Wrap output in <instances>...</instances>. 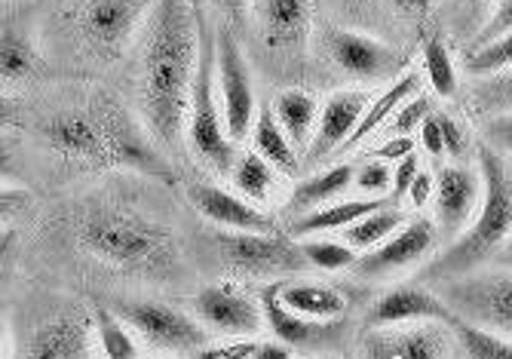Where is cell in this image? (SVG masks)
I'll list each match as a JSON object with an SVG mask.
<instances>
[{"mask_svg": "<svg viewBox=\"0 0 512 359\" xmlns=\"http://www.w3.org/2000/svg\"><path fill=\"white\" fill-rule=\"evenodd\" d=\"M325 50L341 74L359 83L399 80V71L405 68V56L390 43L353 28H325Z\"/></svg>", "mask_w": 512, "mask_h": 359, "instance_id": "obj_11", "label": "cell"}, {"mask_svg": "<svg viewBox=\"0 0 512 359\" xmlns=\"http://www.w3.org/2000/svg\"><path fill=\"white\" fill-rule=\"evenodd\" d=\"M188 145L200 163H206L218 175H230L237 163L234 139L227 136L221 99H218V74H215V31L209 28V19L200 7V59H197V77L191 89L188 105Z\"/></svg>", "mask_w": 512, "mask_h": 359, "instance_id": "obj_6", "label": "cell"}, {"mask_svg": "<svg viewBox=\"0 0 512 359\" xmlns=\"http://www.w3.org/2000/svg\"><path fill=\"white\" fill-rule=\"evenodd\" d=\"M261 307L267 329L279 344H286L289 350H307V353H329L332 347L341 344L344 338V323L341 320H307L301 313H292L283 301L276 298L273 283L261 289Z\"/></svg>", "mask_w": 512, "mask_h": 359, "instance_id": "obj_16", "label": "cell"}, {"mask_svg": "<svg viewBox=\"0 0 512 359\" xmlns=\"http://www.w3.org/2000/svg\"><path fill=\"white\" fill-rule=\"evenodd\" d=\"M436 0H384V7L408 25H421L433 13Z\"/></svg>", "mask_w": 512, "mask_h": 359, "instance_id": "obj_44", "label": "cell"}, {"mask_svg": "<svg viewBox=\"0 0 512 359\" xmlns=\"http://www.w3.org/2000/svg\"><path fill=\"white\" fill-rule=\"evenodd\" d=\"M276 298L283 301L292 313H301L307 320H344L350 310V298L341 286L319 283V280H304V277H289L273 283Z\"/></svg>", "mask_w": 512, "mask_h": 359, "instance_id": "obj_22", "label": "cell"}, {"mask_svg": "<svg viewBox=\"0 0 512 359\" xmlns=\"http://www.w3.org/2000/svg\"><path fill=\"white\" fill-rule=\"evenodd\" d=\"M157 0H68L65 25L77 47L102 65L123 59Z\"/></svg>", "mask_w": 512, "mask_h": 359, "instance_id": "obj_5", "label": "cell"}, {"mask_svg": "<svg viewBox=\"0 0 512 359\" xmlns=\"http://www.w3.org/2000/svg\"><path fill=\"white\" fill-rule=\"evenodd\" d=\"M209 4H215V7L224 13V19H227L230 28L246 25V19H249V13H252L249 0H209Z\"/></svg>", "mask_w": 512, "mask_h": 359, "instance_id": "obj_48", "label": "cell"}, {"mask_svg": "<svg viewBox=\"0 0 512 359\" xmlns=\"http://www.w3.org/2000/svg\"><path fill=\"white\" fill-rule=\"evenodd\" d=\"M80 252L111 271L148 283H172L181 274V249L163 221L111 200H92L71 218Z\"/></svg>", "mask_w": 512, "mask_h": 359, "instance_id": "obj_3", "label": "cell"}, {"mask_svg": "<svg viewBox=\"0 0 512 359\" xmlns=\"http://www.w3.org/2000/svg\"><path fill=\"white\" fill-rule=\"evenodd\" d=\"M436 240H439V224L430 221V218H411L405 221L402 228L387 237L381 246L368 249L365 255H359L353 271L362 277V280H381L387 274H396V271H405V267L424 261L427 255H433L436 249Z\"/></svg>", "mask_w": 512, "mask_h": 359, "instance_id": "obj_14", "label": "cell"}, {"mask_svg": "<svg viewBox=\"0 0 512 359\" xmlns=\"http://www.w3.org/2000/svg\"><path fill=\"white\" fill-rule=\"evenodd\" d=\"M34 142L68 169H129L172 185L175 175L145 129L105 89L62 102L31 126Z\"/></svg>", "mask_w": 512, "mask_h": 359, "instance_id": "obj_1", "label": "cell"}, {"mask_svg": "<svg viewBox=\"0 0 512 359\" xmlns=\"http://www.w3.org/2000/svg\"><path fill=\"white\" fill-rule=\"evenodd\" d=\"M421 148L427 151L430 160H442L445 157V142H442V129L436 120V111L427 117V123L421 126Z\"/></svg>", "mask_w": 512, "mask_h": 359, "instance_id": "obj_45", "label": "cell"}, {"mask_svg": "<svg viewBox=\"0 0 512 359\" xmlns=\"http://www.w3.org/2000/svg\"><path fill=\"white\" fill-rule=\"evenodd\" d=\"M417 93H421V74L408 71V74H402L399 80H393L378 99H371V102H368V108H365L359 126L353 129V136L347 139V145L341 148V154H350L353 148H359L362 142H368L378 129H384V123L393 117V111L402 108V105H405L411 96H417Z\"/></svg>", "mask_w": 512, "mask_h": 359, "instance_id": "obj_26", "label": "cell"}, {"mask_svg": "<svg viewBox=\"0 0 512 359\" xmlns=\"http://www.w3.org/2000/svg\"><path fill=\"white\" fill-rule=\"evenodd\" d=\"M368 96L362 89H341V93H332L319 108V123L313 132V142L307 148V163L319 166L329 157L341 154V148L347 145V139L353 136V129L359 126L365 108H368Z\"/></svg>", "mask_w": 512, "mask_h": 359, "instance_id": "obj_18", "label": "cell"}, {"mask_svg": "<svg viewBox=\"0 0 512 359\" xmlns=\"http://www.w3.org/2000/svg\"><path fill=\"white\" fill-rule=\"evenodd\" d=\"M353 178H356V169L350 163H338V166H329L310 178H301L286 203V212L301 218L307 212H316L322 206L335 203L344 191L353 188Z\"/></svg>", "mask_w": 512, "mask_h": 359, "instance_id": "obj_24", "label": "cell"}, {"mask_svg": "<svg viewBox=\"0 0 512 359\" xmlns=\"http://www.w3.org/2000/svg\"><path fill=\"white\" fill-rule=\"evenodd\" d=\"M212 246L227 274L246 280H289L298 277L307 264L298 240L283 234H258V231H224L212 234Z\"/></svg>", "mask_w": 512, "mask_h": 359, "instance_id": "obj_7", "label": "cell"}, {"mask_svg": "<svg viewBox=\"0 0 512 359\" xmlns=\"http://www.w3.org/2000/svg\"><path fill=\"white\" fill-rule=\"evenodd\" d=\"M482 172H473L470 166H445L436 175V218L439 234L460 237L473 224V212L482 206Z\"/></svg>", "mask_w": 512, "mask_h": 359, "instance_id": "obj_17", "label": "cell"}, {"mask_svg": "<svg viewBox=\"0 0 512 359\" xmlns=\"http://www.w3.org/2000/svg\"><path fill=\"white\" fill-rule=\"evenodd\" d=\"M188 197H191V206L206 221H212L215 228L258 231V234H273L276 231V221L261 206L246 200L243 194H234V191L209 185V182H194V185H188Z\"/></svg>", "mask_w": 512, "mask_h": 359, "instance_id": "obj_19", "label": "cell"}, {"mask_svg": "<svg viewBox=\"0 0 512 359\" xmlns=\"http://www.w3.org/2000/svg\"><path fill=\"white\" fill-rule=\"evenodd\" d=\"M448 329L454 335V344L463 350L467 359H512V338L506 335L479 329L470 320L457 317V313H451Z\"/></svg>", "mask_w": 512, "mask_h": 359, "instance_id": "obj_31", "label": "cell"}, {"mask_svg": "<svg viewBox=\"0 0 512 359\" xmlns=\"http://www.w3.org/2000/svg\"><path fill=\"white\" fill-rule=\"evenodd\" d=\"M301 249H304L307 264L325 274L347 271V267H356V261H359V255L350 243L329 240V237H307V240H301Z\"/></svg>", "mask_w": 512, "mask_h": 359, "instance_id": "obj_35", "label": "cell"}, {"mask_svg": "<svg viewBox=\"0 0 512 359\" xmlns=\"http://www.w3.org/2000/svg\"><path fill=\"white\" fill-rule=\"evenodd\" d=\"M402 224H405L402 209L387 203V206H381L375 212L362 215L359 221H353L350 228L344 231V243H350L356 252H368V249L381 246L387 237H393L402 228Z\"/></svg>", "mask_w": 512, "mask_h": 359, "instance_id": "obj_32", "label": "cell"}, {"mask_svg": "<svg viewBox=\"0 0 512 359\" xmlns=\"http://www.w3.org/2000/svg\"><path fill=\"white\" fill-rule=\"evenodd\" d=\"M457 317L479 329L512 338V271H470L442 280L436 289Z\"/></svg>", "mask_w": 512, "mask_h": 359, "instance_id": "obj_8", "label": "cell"}, {"mask_svg": "<svg viewBox=\"0 0 512 359\" xmlns=\"http://www.w3.org/2000/svg\"><path fill=\"white\" fill-rule=\"evenodd\" d=\"M467 102H470V108L476 111L479 120L512 114V68L497 71L491 77H476Z\"/></svg>", "mask_w": 512, "mask_h": 359, "instance_id": "obj_33", "label": "cell"}, {"mask_svg": "<svg viewBox=\"0 0 512 359\" xmlns=\"http://www.w3.org/2000/svg\"><path fill=\"white\" fill-rule=\"evenodd\" d=\"M497 267H506V271H512V234H509V240L497 249V255L491 258Z\"/></svg>", "mask_w": 512, "mask_h": 359, "instance_id": "obj_51", "label": "cell"}, {"mask_svg": "<svg viewBox=\"0 0 512 359\" xmlns=\"http://www.w3.org/2000/svg\"><path fill=\"white\" fill-rule=\"evenodd\" d=\"M92 329H96V347L105 359H138L142 356V338L108 304L92 307Z\"/></svg>", "mask_w": 512, "mask_h": 359, "instance_id": "obj_29", "label": "cell"}, {"mask_svg": "<svg viewBox=\"0 0 512 359\" xmlns=\"http://www.w3.org/2000/svg\"><path fill=\"white\" fill-rule=\"evenodd\" d=\"M316 359H344V356H316Z\"/></svg>", "mask_w": 512, "mask_h": 359, "instance_id": "obj_52", "label": "cell"}, {"mask_svg": "<svg viewBox=\"0 0 512 359\" xmlns=\"http://www.w3.org/2000/svg\"><path fill=\"white\" fill-rule=\"evenodd\" d=\"M215 74H218V99L227 136L234 142L252 139L255 126V86L249 62L240 50V40L234 28L224 25L215 31Z\"/></svg>", "mask_w": 512, "mask_h": 359, "instance_id": "obj_10", "label": "cell"}, {"mask_svg": "<svg viewBox=\"0 0 512 359\" xmlns=\"http://www.w3.org/2000/svg\"><path fill=\"white\" fill-rule=\"evenodd\" d=\"M436 120H439V129H442V142H445V154L451 160H463L470 151V136L463 123L451 114V111H436Z\"/></svg>", "mask_w": 512, "mask_h": 359, "instance_id": "obj_40", "label": "cell"}, {"mask_svg": "<svg viewBox=\"0 0 512 359\" xmlns=\"http://www.w3.org/2000/svg\"><path fill=\"white\" fill-rule=\"evenodd\" d=\"M264 341H252V338H227L224 344H209L203 347L194 359H252L261 350Z\"/></svg>", "mask_w": 512, "mask_h": 359, "instance_id": "obj_41", "label": "cell"}, {"mask_svg": "<svg viewBox=\"0 0 512 359\" xmlns=\"http://www.w3.org/2000/svg\"><path fill=\"white\" fill-rule=\"evenodd\" d=\"M417 172H421V166H417V157L414 154L405 157V160H399V166L393 172V200L408 197V188H411V182L417 178Z\"/></svg>", "mask_w": 512, "mask_h": 359, "instance_id": "obj_46", "label": "cell"}, {"mask_svg": "<svg viewBox=\"0 0 512 359\" xmlns=\"http://www.w3.org/2000/svg\"><path fill=\"white\" fill-rule=\"evenodd\" d=\"M414 154V142H411V136H390V142H384L375 154L371 157H378V160H405V157H411Z\"/></svg>", "mask_w": 512, "mask_h": 359, "instance_id": "obj_49", "label": "cell"}, {"mask_svg": "<svg viewBox=\"0 0 512 359\" xmlns=\"http://www.w3.org/2000/svg\"><path fill=\"white\" fill-rule=\"evenodd\" d=\"M433 111H436L433 99L424 96V93H417V96H411L402 108L393 111V117L384 123V129L390 132V136H411L414 129H421V126L427 123V117H430Z\"/></svg>", "mask_w": 512, "mask_h": 359, "instance_id": "obj_38", "label": "cell"}, {"mask_svg": "<svg viewBox=\"0 0 512 359\" xmlns=\"http://www.w3.org/2000/svg\"><path fill=\"white\" fill-rule=\"evenodd\" d=\"M421 62H424V74L430 80V89L439 99L457 96V86H460L457 83V65H454V56H451V50L445 47V40L439 34L424 43Z\"/></svg>", "mask_w": 512, "mask_h": 359, "instance_id": "obj_34", "label": "cell"}, {"mask_svg": "<svg viewBox=\"0 0 512 359\" xmlns=\"http://www.w3.org/2000/svg\"><path fill=\"white\" fill-rule=\"evenodd\" d=\"M276 175L279 172L258 151H246L237 157L234 169H230V182H234L237 194H243L255 206H267L276 191Z\"/></svg>", "mask_w": 512, "mask_h": 359, "instance_id": "obj_30", "label": "cell"}, {"mask_svg": "<svg viewBox=\"0 0 512 359\" xmlns=\"http://www.w3.org/2000/svg\"><path fill=\"white\" fill-rule=\"evenodd\" d=\"M451 7H454V25H457V31L463 37L473 34V40H476V34L482 31L485 19L494 10V0H451Z\"/></svg>", "mask_w": 512, "mask_h": 359, "instance_id": "obj_39", "label": "cell"}, {"mask_svg": "<svg viewBox=\"0 0 512 359\" xmlns=\"http://www.w3.org/2000/svg\"><path fill=\"white\" fill-rule=\"evenodd\" d=\"M451 329L445 323H405L368 329L362 338L365 359H451Z\"/></svg>", "mask_w": 512, "mask_h": 359, "instance_id": "obj_15", "label": "cell"}, {"mask_svg": "<svg viewBox=\"0 0 512 359\" xmlns=\"http://www.w3.org/2000/svg\"><path fill=\"white\" fill-rule=\"evenodd\" d=\"M200 59V0H157L145 25L142 108L148 129L175 145L188 126V105Z\"/></svg>", "mask_w": 512, "mask_h": 359, "instance_id": "obj_2", "label": "cell"}, {"mask_svg": "<svg viewBox=\"0 0 512 359\" xmlns=\"http://www.w3.org/2000/svg\"><path fill=\"white\" fill-rule=\"evenodd\" d=\"M114 310L142 338V344L154 350L197 356L203 347H209V329L197 317H191V313H184L166 301L129 298V301H117Z\"/></svg>", "mask_w": 512, "mask_h": 359, "instance_id": "obj_9", "label": "cell"}, {"mask_svg": "<svg viewBox=\"0 0 512 359\" xmlns=\"http://www.w3.org/2000/svg\"><path fill=\"white\" fill-rule=\"evenodd\" d=\"M479 154V172H482V206L479 218L463 231L436 261L427 267L430 280H451L460 274L476 271L479 264L491 261L497 249L509 240L512 234V175L503 163V157L488 148L485 142L476 145Z\"/></svg>", "mask_w": 512, "mask_h": 359, "instance_id": "obj_4", "label": "cell"}, {"mask_svg": "<svg viewBox=\"0 0 512 359\" xmlns=\"http://www.w3.org/2000/svg\"><path fill=\"white\" fill-rule=\"evenodd\" d=\"M319 108L322 105L316 102V96L301 86H289V89H283V93H276V99H273V114H276L279 126L286 129L292 145L304 154L313 142V132L319 123Z\"/></svg>", "mask_w": 512, "mask_h": 359, "instance_id": "obj_27", "label": "cell"}, {"mask_svg": "<svg viewBox=\"0 0 512 359\" xmlns=\"http://www.w3.org/2000/svg\"><path fill=\"white\" fill-rule=\"evenodd\" d=\"M436 191V178H433V172H427V169H421L417 172V178L411 182V188H408V203L414 206V209H421L427 200H430V194Z\"/></svg>", "mask_w": 512, "mask_h": 359, "instance_id": "obj_47", "label": "cell"}, {"mask_svg": "<svg viewBox=\"0 0 512 359\" xmlns=\"http://www.w3.org/2000/svg\"><path fill=\"white\" fill-rule=\"evenodd\" d=\"M506 68H512V31L488 43H479V47L467 53V71L476 77H491Z\"/></svg>", "mask_w": 512, "mask_h": 359, "instance_id": "obj_36", "label": "cell"}, {"mask_svg": "<svg viewBox=\"0 0 512 359\" xmlns=\"http://www.w3.org/2000/svg\"><path fill=\"white\" fill-rule=\"evenodd\" d=\"M451 307L436 289L427 286H396L384 292L368 310V329L405 326V323H445L451 320Z\"/></svg>", "mask_w": 512, "mask_h": 359, "instance_id": "obj_20", "label": "cell"}, {"mask_svg": "<svg viewBox=\"0 0 512 359\" xmlns=\"http://www.w3.org/2000/svg\"><path fill=\"white\" fill-rule=\"evenodd\" d=\"M252 142H255V151H258L279 175L295 178V175L301 172L298 148H295L292 139L286 136V129L279 126V120H276V114H273V105H261V108H258V117H255V126H252Z\"/></svg>", "mask_w": 512, "mask_h": 359, "instance_id": "obj_28", "label": "cell"}, {"mask_svg": "<svg viewBox=\"0 0 512 359\" xmlns=\"http://www.w3.org/2000/svg\"><path fill=\"white\" fill-rule=\"evenodd\" d=\"M509 31H512V0H494V10L485 19L482 31L476 34L473 47H479V43H488V40H494L500 34H509Z\"/></svg>", "mask_w": 512, "mask_h": 359, "instance_id": "obj_43", "label": "cell"}, {"mask_svg": "<svg viewBox=\"0 0 512 359\" xmlns=\"http://www.w3.org/2000/svg\"><path fill=\"white\" fill-rule=\"evenodd\" d=\"M252 359H292V350L286 344H279V341H264L261 350Z\"/></svg>", "mask_w": 512, "mask_h": 359, "instance_id": "obj_50", "label": "cell"}, {"mask_svg": "<svg viewBox=\"0 0 512 359\" xmlns=\"http://www.w3.org/2000/svg\"><path fill=\"white\" fill-rule=\"evenodd\" d=\"M194 317L224 338H252L267 323L261 298L255 301L234 283H212L200 289L194 298Z\"/></svg>", "mask_w": 512, "mask_h": 359, "instance_id": "obj_13", "label": "cell"}, {"mask_svg": "<svg viewBox=\"0 0 512 359\" xmlns=\"http://www.w3.org/2000/svg\"><path fill=\"white\" fill-rule=\"evenodd\" d=\"M258 31L273 53H298L313 22V0H249Z\"/></svg>", "mask_w": 512, "mask_h": 359, "instance_id": "obj_21", "label": "cell"}, {"mask_svg": "<svg viewBox=\"0 0 512 359\" xmlns=\"http://www.w3.org/2000/svg\"><path fill=\"white\" fill-rule=\"evenodd\" d=\"M40 71V50L37 40L31 37V28L16 19L4 16V34H0V77L7 86L25 83Z\"/></svg>", "mask_w": 512, "mask_h": 359, "instance_id": "obj_23", "label": "cell"}, {"mask_svg": "<svg viewBox=\"0 0 512 359\" xmlns=\"http://www.w3.org/2000/svg\"><path fill=\"white\" fill-rule=\"evenodd\" d=\"M482 142L488 148H494L497 154H509L512 157V114H500V117L482 120Z\"/></svg>", "mask_w": 512, "mask_h": 359, "instance_id": "obj_42", "label": "cell"}, {"mask_svg": "<svg viewBox=\"0 0 512 359\" xmlns=\"http://www.w3.org/2000/svg\"><path fill=\"white\" fill-rule=\"evenodd\" d=\"M387 206V200H371V197H359V200H335L329 206H322L316 212H307L301 218H295L289 224V237L292 240H307V237H319V234H332V231H347L353 221H359L362 215L375 212Z\"/></svg>", "mask_w": 512, "mask_h": 359, "instance_id": "obj_25", "label": "cell"}, {"mask_svg": "<svg viewBox=\"0 0 512 359\" xmlns=\"http://www.w3.org/2000/svg\"><path fill=\"white\" fill-rule=\"evenodd\" d=\"M96 344L92 313L77 307H59L25 335L19 359H89Z\"/></svg>", "mask_w": 512, "mask_h": 359, "instance_id": "obj_12", "label": "cell"}, {"mask_svg": "<svg viewBox=\"0 0 512 359\" xmlns=\"http://www.w3.org/2000/svg\"><path fill=\"white\" fill-rule=\"evenodd\" d=\"M393 172L387 160H368L362 166H356V178L353 185L362 197H371V200H387L393 194Z\"/></svg>", "mask_w": 512, "mask_h": 359, "instance_id": "obj_37", "label": "cell"}]
</instances>
